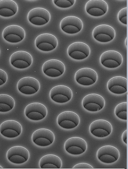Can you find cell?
I'll return each mask as SVG.
<instances>
[{"label":"cell","mask_w":128,"mask_h":169,"mask_svg":"<svg viewBox=\"0 0 128 169\" xmlns=\"http://www.w3.org/2000/svg\"><path fill=\"white\" fill-rule=\"evenodd\" d=\"M40 168L42 169H60L62 166V161L58 157L48 155L42 157L39 161Z\"/></svg>","instance_id":"44dd1931"},{"label":"cell","mask_w":128,"mask_h":169,"mask_svg":"<svg viewBox=\"0 0 128 169\" xmlns=\"http://www.w3.org/2000/svg\"><path fill=\"white\" fill-rule=\"evenodd\" d=\"M122 139L127 144V130L125 131L122 135Z\"/></svg>","instance_id":"e575fe53"},{"label":"cell","mask_w":128,"mask_h":169,"mask_svg":"<svg viewBox=\"0 0 128 169\" xmlns=\"http://www.w3.org/2000/svg\"><path fill=\"white\" fill-rule=\"evenodd\" d=\"M68 52L72 58L76 60L84 59L88 57L90 50L86 44L80 42L74 43L68 47Z\"/></svg>","instance_id":"52a82bcc"},{"label":"cell","mask_w":128,"mask_h":169,"mask_svg":"<svg viewBox=\"0 0 128 169\" xmlns=\"http://www.w3.org/2000/svg\"><path fill=\"white\" fill-rule=\"evenodd\" d=\"M54 3L57 6L63 8L70 7L75 2L74 0H54Z\"/></svg>","instance_id":"83f0119b"},{"label":"cell","mask_w":128,"mask_h":169,"mask_svg":"<svg viewBox=\"0 0 128 169\" xmlns=\"http://www.w3.org/2000/svg\"><path fill=\"white\" fill-rule=\"evenodd\" d=\"M28 18L29 21L32 24L41 25L48 22L50 19V15L49 12L44 9L36 8L29 12Z\"/></svg>","instance_id":"5b68a950"},{"label":"cell","mask_w":128,"mask_h":169,"mask_svg":"<svg viewBox=\"0 0 128 169\" xmlns=\"http://www.w3.org/2000/svg\"><path fill=\"white\" fill-rule=\"evenodd\" d=\"M50 95L51 99L54 101L62 103L70 100L72 98V93L68 88L63 86H58L51 89Z\"/></svg>","instance_id":"ac0fdd59"},{"label":"cell","mask_w":128,"mask_h":169,"mask_svg":"<svg viewBox=\"0 0 128 169\" xmlns=\"http://www.w3.org/2000/svg\"><path fill=\"white\" fill-rule=\"evenodd\" d=\"M100 129L105 130L107 131L109 134L112 130V127L110 124L105 120H99L93 122L90 125V131L91 133L94 130Z\"/></svg>","instance_id":"d4e9b609"},{"label":"cell","mask_w":128,"mask_h":169,"mask_svg":"<svg viewBox=\"0 0 128 169\" xmlns=\"http://www.w3.org/2000/svg\"><path fill=\"white\" fill-rule=\"evenodd\" d=\"M72 146L80 147L84 151H86L87 148L86 143L84 140L77 137L72 138L68 140L65 143V149Z\"/></svg>","instance_id":"484cf974"},{"label":"cell","mask_w":128,"mask_h":169,"mask_svg":"<svg viewBox=\"0 0 128 169\" xmlns=\"http://www.w3.org/2000/svg\"><path fill=\"white\" fill-rule=\"evenodd\" d=\"M92 34L97 40L105 42L112 40L115 36V32L111 27L105 25H99L94 29Z\"/></svg>","instance_id":"7a4b0ae2"},{"label":"cell","mask_w":128,"mask_h":169,"mask_svg":"<svg viewBox=\"0 0 128 169\" xmlns=\"http://www.w3.org/2000/svg\"><path fill=\"white\" fill-rule=\"evenodd\" d=\"M108 87L112 92L116 94H122L127 91V79L121 77H116L108 82Z\"/></svg>","instance_id":"ffe728a7"},{"label":"cell","mask_w":128,"mask_h":169,"mask_svg":"<svg viewBox=\"0 0 128 169\" xmlns=\"http://www.w3.org/2000/svg\"><path fill=\"white\" fill-rule=\"evenodd\" d=\"M2 35L4 38L7 41L12 43H17L23 39L25 33L23 29L20 27L11 25L4 29Z\"/></svg>","instance_id":"5bb4252c"},{"label":"cell","mask_w":128,"mask_h":169,"mask_svg":"<svg viewBox=\"0 0 128 169\" xmlns=\"http://www.w3.org/2000/svg\"><path fill=\"white\" fill-rule=\"evenodd\" d=\"M98 159L101 162L106 163H112L117 160L113 156L106 154L102 156Z\"/></svg>","instance_id":"1f68e13d"},{"label":"cell","mask_w":128,"mask_h":169,"mask_svg":"<svg viewBox=\"0 0 128 169\" xmlns=\"http://www.w3.org/2000/svg\"><path fill=\"white\" fill-rule=\"evenodd\" d=\"M73 168H93L88 164L85 163H81L74 166Z\"/></svg>","instance_id":"836d02e7"},{"label":"cell","mask_w":128,"mask_h":169,"mask_svg":"<svg viewBox=\"0 0 128 169\" xmlns=\"http://www.w3.org/2000/svg\"><path fill=\"white\" fill-rule=\"evenodd\" d=\"M100 61L104 66L110 68H116L121 64L122 58L118 52L109 51L104 53L100 58Z\"/></svg>","instance_id":"8992f818"},{"label":"cell","mask_w":128,"mask_h":169,"mask_svg":"<svg viewBox=\"0 0 128 169\" xmlns=\"http://www.w3.org/2000/svg\"><path fill=\"white\" fill-rule=\"evenodd\" d=\"M2 168L0 166V168Z\"/></svg>","instance_id":"d590c367"},{"label":"cell","mask_w":128,"mask_h":169,"mask_svg":"<svg viewBox=\"0 0 128 169\" xmlns=\"http://www.w3.org/2000/svg\"><path fill=\"white\" fill-rule=\"evenodd\" d=\"M7 76L6 73L0 69V86L4 84L6 81Z\"/></svg>","instance_id":"d6a6232c"},{"label":"cell","mask_w":128,"mask_h":169,"mask_svg":"<svg viewBox=\"0 0 128 169\" xmlns=\"http://www.w3.org/2000/svg\"><path fill=\"white\" fill-rule=\"evenodd\" d=\"M33 141L40 146H46L51 144L54 140V136L50 131L44 129L38 130L33 134Z\"/></svg>","instance_id":"3957f363"},{"label":"cell","mask_w":128,"mask_h":169,"mask_svg":"<svg viewBox=\"0 0 128 169\" xmlns=\"http://www.w3.org/2000/svg\"><path fill=\"white\" fill-rule=\"evenodd\" d=\"M91 133L94 136L99 137H106L110 134L106 130L100 129H96L93 130Z\"/></svg>","instance_id":"4dcf8cb0"},{"label":"cell","mask_w":128,"mask_h":169,"mask_svg":"<svg viewBox=\"0 0 128 169\" xmlns=\"http://www.w3.org/2000/svg\"><path fill=\"white\" fill-rule=\"evenodd\" d=\"M65 67L60 61L55 60H50L46 62L42 66L44 73L47 75L52 77H57L64 73Z\"/></svg>","instance_id":"30bf717a"},{"label":"cell","mask_w":128,"mask_h":169,"mask_svg":"<svg viewBox=\"0 0 128 169\" xmlns=\"http://www.w3.org/2000/svg\"><path fill=\"white\" fill-rule=\"evenodd\" d=\"M35 43L36 46L39 49L44 51H49L56 48L58 41L56 38L53 35L44 34L37 37Z\"/></svg>","instance_id":"9c48e42d"},{"label":"cell","mask_w":128,"mask_h":169,"mask_svg":"<svg viewBox=\"0 0 128 169\" xmlns=\"http://www.w3.org/2000/svg\"><path fill=\"white\" fill-rule=\"evenodd\" d=\"M22 130V127L20 124L14 121H5L0 126L1 134L4 136L8 138L17 137L20 134Z\"/></svg>","instance_id":"277c9868"},{"label":"cell","mask_w":128,"mask_h":169,"mask_svg":"<svg viewBox=\"0 0 128 169\" xmlns=\"http://www.w3.org/2000/svg\"><path fill=\"white\" fill-rule=\"evenodd\" d=\"M65 149L69 153L74 155H80L84 152L81 148L76 146H71Z\"/></svg>","instance_id":"f1b7e54d"},{"label":"cell","mask_w":128,"mask_h":169,"mask_svg":"<svg viewBox=\"0 0 128 169\" xmlns=\"http://www.w3.org/2000/svg\"><path fill=\"white\" fill-rule=\"evenodd\" d=\"M86 10L90 15L94 16L104 15L107 12L108 7L106 3L102 0H90L86 4Z\"/></svg>","instance_id":"d6986e66"},{"label":"cell","mask_w":128,"mask_h":169,"mask_svg":"<svg viewBox=\"0 0 128 169\" xmlns=\"http://www.w3.org/2000/svg\"><path fill=\"white\" fill-rule=\"evenodd\" d=\"M75 78L79 84L84 85L88 86L95 83L97 79L96 72L93 70L84 68L78 70L76 73Z\"/></svg>","instance_id":"7c38bea8"},{"label":"cell","mask_w":128,"mask_h":169,"mask_svg":"<svg viewBox=\"0 0 128 169\" xmlns=\"http://www.w3.org/2000/svg\"><path fill=\"white\" fill-rule=\"evenodd\" d=\"M18 7L14 1L10 0L0 1V15L5 17L13 16L17 12Z\"/></svg>","instance_id":"7402d4cb"},{"label":"cell","mask_w":128,"mask_h":169,"mask_svg":"<svg viewBox=\"0 0 128 169\" xmlns=\"http://www.w3.org/2000/svg\"><path fill=\"white\" fill-rule=\"evenodd\" d=\"M115 113L119 118L127 120V103H123L117 105L115 109Z\"/></svg>","instance_id":"4316f807"},{"label":"cell","mask_w":128,"mask_h":169,"mask_svg":"<svg viewBox=\"0 0 128 169\" xmlns=\"http://www.w3.org/2000/svg\"><path fill=\"white\" fill-rule=\"evenodd\" d=\"M106 154L113 156L117 160L119 156L118 151L115 148L111 146L102 147L98 149L97 152V156L98 159L102 156Z\"/></svg>","instance_id":"cb8c5ba5"},{"label":"cell","mask_w":128,"mask_h":169,"mask_svg":"<svg viewBox=\"0 0 128 169\" xmlns=\"http://www.w3.org/2000/svg\"><path fill=\"white\" fill-rule=\"evenodd\" d=\"M29 153L25 148L20 146H15L9 149L7 153V157L11 162L16 164L25 163L28 159Z\"/></svg>","instance_id":"6da1fadb"},{"label":"cell","mask_w":128,"mask_h":169,"mask_svg":"<svg viewBox=\"0 0 128 169\" xmlns=\"http://www.w3.org/2000/svg\"><path fill=\"white\" fill-rule=\"evenodd\" d=\"M84 107L91 111H98L103 107L104 105V99L99 95L90 94L84 97L82 101Z\"/></svg>","instance_id":"8fae6325"},{"label":"cell","mask_w":128,"mask_h":169,"mask_svg":"<svg viewBox=\"0 0 128 169\" xmlns=\"http://www.w3.org/2000/svg\"><path fill=\"white\" fill-rule=\"evenodd\" d=\"M14 101L10 96L6 95H0V112L9 111L14 107Z\"/></svg>","instance_id":"603a6c76"},{"label":"cell","mask_w":128,"mask_h":169,"mask_svg":"<svg viewBox=\"0 0 128 169\" xmlns=\"http://www.w3.org/2000/svg\"><path fill=\"white\" fill-rule=\"evenodd\" d=\"M57 121L58 124L61 127L66 129H71L78 124L80 120L78 116L75 113L65 112L58 115Z\"/></svg>","instance_id":"4fadbf2b"},{"label":"cell","mask_w":128,"mask_h":169,"mask_svg":"<svg viewBox=\"0 0 128 169\" xmlns=\"http://www.w3.org/2000/svg\"><path fill=\"white\" fill-rule=\"evenodd\" d=\"M11 64L15 67L24 69L29 66L32 63V58L28 53L19 51L12 54L10 58Z\"/></svg>","instance_id":"9a60e30c"},{"label":"cell","mask_w":128,"mask_h":169,"mask_svg":"<svg viewBox=\"0 0 128 169\" xmlns=\"http://www.w3.org/2000/svg\"><path fill=\"white\" fill-rule=\"evenodd\" d=\"M25 113L29 119L39 120L44 118L47 114V110L43 105L38 103H33L28 105L25 110Z\"/></svg>","instance_id":"ba28073f"},{"label":"cell","mask_w":128,"mask_h":169,"mask_svg":"<svg viewBox=\"0 0 128 169\" xmlns=\"http://www.w3.org/2000/svg\"><path fill=\"white\" fill-rule=\"evenodd\" d=\"M118 17L119 20L122 23L127 24V8L121 10L118 12Z\"/></svg>","instance_id":"f546056e"},{"label":"cell","mask_w":128,"mask_h":169,"mask_svg":"<svg viewBox=\"0 0 128 169\" xmlns=\"http://www.w3.org/2000/svg\"><path fill=\"white\" fill-rule=\"evenodd\" d=\"M60 26L62 30L66 33L74 34L81 30L82 23L81 20L76 17L68 16L62 20Z\"/></svg>","instance_id":"e0dca14e"},{"label":"cell","mask_w":128,"mask_h":169,"mask_svg":"<svg viewBox=\"0 0 128 169\" xmlns=\"http://www.w3.org/2000/svg\"><path fill=\"white\" fill-rule=\"evenodd\" d=\"M19 90L24 94L30 95L36 92L40 88V84L36 79L32 77H26L20 80L18 83Z\"/></svg>","instance_id":"2e32d148"}]
</instances>
